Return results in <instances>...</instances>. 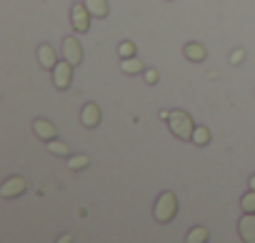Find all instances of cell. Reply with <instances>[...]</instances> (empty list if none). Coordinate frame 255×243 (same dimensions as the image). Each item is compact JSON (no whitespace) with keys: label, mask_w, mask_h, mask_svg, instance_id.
<instances>
[{"label":"cell","mask_w":255,"mask_h":243,"mask_svg":"<svg viewBox=\"0 0 255 243\" xmlns=\"http://www.w3.org/2000/svg\"><path fill=\"white\" fill-rule=\"evenodd\" d=\"M165 123H168V131L178 141H190L193 138L195 123H193V115L188 110H170V118L165 120Z\"/></svg>","instance_id":"cell-1"},{"label":"cell","mask_w":255,"mask_h":243,"mask_svg":"<svg viewBox=\"0 0 255 243\" xmlns=\"http://www.w3.org/2000/svg\"><path fill=\"white\" fill-rule=\"evenodd\" d=\"M175 216H178V196H175V191H163L155 198L153 218L158 223H170V221H175Z\"/></svg>","instance_id":"cell-2"},{"label":"cell","mask_w":255,"mask_h":243,"mask_svg":"<svg viewBox=\"0 0 255 243\" xmlns=\"http://www.w3.org/2000/svg\"><path fill=\"white\" fill-rule=\"evenodd\" d=\"M90 20H93V13L88 10V5L85 3H73V8H70L73 30L75 33H88L90 30Z\"/></svg>","instance_id":"cell-3"},{"label":"cell","mask_w":255,"mask_h":243,"mask_svg":"<svg viewBox=\"0 0 255 243\" xmlns=\"http://www.w3.org/2000/svg\"><path fill=\"white\" fill-rule=\"evenodd\" d=\"M73 68H75V65L63 58V60L50 70V73H53V85H55L58 90H68V88L73 85Z\"/></svg>","instance_id":"cell-4"},{"label":"cell","mask_w":255,"mask_h":243,"mask_svg":"<svg viewBox=\"0 0 255 243\" xmlns=\"http://www.w3.org/2000/svg\"><path fill=\"white\" fill-rule=\"evenodd\" d=\"M25 188H28V181L20 178V176H13V178H8L3 186H0V198H5V201L20 198L25 193Z\"/></svg>","instance_id":"cell-5"},{"label":"cell","mask_w":255,"mask_h":243,"mask_svg":"<svg viewBox=\"0 0 255 243\" xmlns=\"http://www.w3.org/2000/svg\"><path fill=\"white\" fill-rule=\"evenodd\" d=\"M63 58L68 60V63H73V65H80L83 63V45H80V40L75 38V35H68L65 40H63Z\"/></svg>","instance_id":"cell-6"},{"label":"cell","mask_w":255,"mask_h":243,"mask_svg":"<svg viewBox=\"0 0 255 243\" xmlns=\"http://www.w3.org/2000/svg\"><path fill=\"white\" fill-rule=\"evenodd\" d=\"M100 120H103V113H100V105H95V103H85L83 108H80V126L83 128H98L100 126Z\"/></svg>","instance_id":"cell-7"},{"label":"cell","mask_w":255,"mask_h":243,"mask_svg":"<svg viewBox=\"0 0 255 243\" xmlns=\"http://www.w3.org/2000/svg\"><path fill=\"white\" fill-rule=\"evenodd\" d=\"M35 58H38L40 68H45V70H53V68L60 63V58H58V50H55L53 45H48V43L38 45V50H35Z\"/></svg>","instance_id":"cell-8"},{"label":"cell","mask_w":255,"mask_h":243,"mask_svg":"<svg viewBox=\"0 0 255 243\" xmlns=\"http://www.w3.org/2000/svg\"><path fill=\"white\" fill-rule=\"evenodd\" d=\"M238 236L245 243H255V213H243L238 221Z\"/></svg>","instance_id":"cell-9"},{"label":"cell","mask_w":255,"mask_h":243,"mask_svg":"<svg viewBox=\"0 0 255 243\" xmlns=\"http://www.w3.org/2000/svg\"><path fill=\"white\" fill-rule=\"evenodd\" d=\"M33 133H35L43 143H48V141L58 138V128H55V123H50V120H45V118L33 120Z\"/></svg>","instance_id":"cell-10"},{"label":"cell","mask_w":255,"mask_h":243,"mask_svg":"<svg viewBox=\"0 0 255 243\" xmlns=\"http://www.w3.org/2000/svg\"><path fill=\"white\" fill-rule=\"evenodd\" d=\"M183 55H185L190 63H203V60L208 58V50H205V45H203V43H185Z\"/></svg>","instance_id":"cell-11"},{"label":"cell","mask_w":255,"mask_h":243,"mask_svg":"<svg viewBox=\"0 0 255 243\" xmlns=\"http://www.w3.org/2000/svg\"><path fill=\"white\" fill-rule=\"evenodd\" d=\"M120 70H123L125 75H140V73L145 70V65H143V60H140L138 55H133V58H120Z\"/></svg>","instance_id":"cell-12"},{"label":"cell","mask_w":255,"mask_h":243,"mask_svg":"<svg viewBox=\"0 0 255 243\" xmlns=\"http://www.w3.org/2000/svg\"><path fill=\"white\" fill-rule=\"evenodd\" d=\"M210 141H213V133H210V128H205V126H195L190 143H193V146H198V148H203V146H210Z\"/></svg>","instance_id":"cell-13"},{"label":"cell","mask_w":255,"mask_h":243,"mask_svg":"<svg viewBox=\"0 0 255 243\" xmlns=\"http://www.w3.org/2000/svg\"><path fill=\"white\" fill-rule=\"evenodd\" d=\"M185 241H188V243H208V241H210V231H208L205 226H193V228L188 231Z\"/></svg>","instance_id":"cell-14"},{"label":"cell","mask_w":255,"mask_h":243,"mask_svg":"<svg viewBox=\"0 0 255 243\" xmlns=\"http://www.w3.org/2000/svg\"><path fill=\"white\" fill-rule=\"evenodd\" d=\"M88 5V10L93 13V18H108L110 8H108V0H83Z\"/></svg>","instance_id":"cell-15"},{"label":"cell","mask_w":255,"mask_h":243,"mask_svg":"<svg viewBox=\"0 0 255 243\" xmlns=\"http://www.w3.org/2000/svg\"><path fill=\"white\" fill-rule=\"evenodd\" d=\"M90 166V158L85 153H78V156H68V171H85Z\"/></svg>","instance_id":"cell-16"},{"label":"cell","mask_w":255,"mask_h":243,"mask_svg":"<svg viewBox=\"0 0 255 243\" xmlns=\"http://www.w3.org/2000/svg\"><path fill=\"white\" fill-rule=\"evenodd\" d=\"M48 151H50L53 156H60V158H68V156H70V148H68V143H63V141H58V138L48 141Z\"/></svg>","instance_id":"cell-17"},{"label":"cell","mask_w":255,"mask_h":243,"mask_svg":"<svg viewBox=\"0 0 255 243\" xmlns=\"http://www.w3.org/2000/svg\"><path fill=\"white\" fill-rule=\"evenodd\" d=\"M240 211L243 213H255V191L253 188L240 196Z\"/></svg>","instance_id":"cell-18"},{"label":"cell","mask_w":255,"mask_h":243,"mask_svg":"<svg viewBox=\"0 0 255 243\" xmlns=\"http://www.w3.org/2000/svg\"><path fill=\"white\" fill-rule=\"evenodd\" d=\"M135 50H138V48H135L133 40H123V43L118 45V55H120V58H133Z\"/></svg>","instance_id":"cell-19"},{"label":"cell","mask_w":255,"mask_h":243,"mask_svg":"<svg viewBox=\"0 0 255 243\" xmlns=\"http://www.w3.org/2000/svg\"><path fill=\"white\" fill-rule=\"evenodd\" d=\"M143 78H145L148 85H155V83L160 80V73H158L155 68H145V70H143Z\"/></svg>","instance_id":"cell-20"},{"label":"cell","mask_w":255,"mask_h":243,"mask_svg":"<svg viewBox=\"0 0 255 243\" xmlns=\"http://www.w3.org/2000/svg\"><path fill=\"white\" fill-rule=\"evenodd\" d=\"M245 60V50L243 48H235L233 53H230V65H240Z\"/></svg>","instance_id":"cell-21"},{"label":"cell","mask_w":255,"mask_h":243,"mask_svg":"<svg viewBox=\"0 0 255 243\" xmlns=\"http://www.w3.org/2000/svg\"><path fill=\"white\" fill-rule=\"evenodd\" d=\"M70 241H73V236H70V233H63V236L58 238V243H70Z\"/></svg>","instance_id":"cell-22"},{"label":"cell","mask_w":255,"mask_h":243,"mask_svg":"<svg viewBox=\"0 0 255 243\" xmlns=\"http://www.w3.org/2000/svg\"><path fill=\"white\" fill-rule=\"evenodd\" d=\"M170 118V110H160V120H168Z\"/></svg>","instance_id":"cell-23"},{"label":"cell","mask_w":255,"mask_h":243,"mask_svg":"<svg viewBox=\"0 0 255 243\" xmlns=\"http://www.w3.org/2000/svg\"><path fill=\"white\" fill-rule=\"evenodd\" d=\"M248 186H250V188L255 191V176H250V181H248Z\"/></svg>","instance_id":"cell-24"},{"label":"cell","mask_w":255,"mask_h":243,"mask_svg":"<svg viewBox=\"0 0 255 243\" xmlns=\"http://www.w3.org/2000/svg\"><path fill=\"white\" fill-rule=\"evenodd\" d=\"M168 3H170V0H168Z\"/></svg>","instance_id":"cell-25"}]
</instances>
